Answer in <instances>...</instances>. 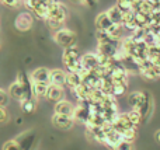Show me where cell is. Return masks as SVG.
<instances>
[{"instance_id": "cell-30", "label": "cell", "mask_w": 160, "mask_h": 150, "mask_svg": "<svg viewBox=\"0 0 160 150\" xmlns=\"http://www.w3.org/2000/svg\"><path fill=\"white\" fill-rule=\"evenodd\" d=\"M72 2H75V3H79V4H80V3H82V0H72Z\"/></svg>"}, {"instance_id": "cell-31", "label": "cell", "mask_w": 160, "mask_h": 150, "mask_svg": "<svg viewBox=\"0 0 160 150\" xmlns=\"http://www.w3.org/2000/svg\"><path fill=\"white\" fill-rule=\"evenodd\" d=\"M152 3H160V0H150Z\"/></svg>"}, {"instance_id": "cell-4", "label": "cell", "mask_w": 160, "mask_h": 150, "mask_svg": "<svg viewBox=\"0 0 160 150\" xmlns=\"http://www.w3.org/2000/svg\"><path fill=\"white\" fill-rule=\"evenodd\" d=\"M32 14L28 13V11H22V13H20L18 16L16 17V21H14V25H16V28L18 31H21V32H24V31H28L31 27H32Z\"/></svg>"}, {"instance_id": "cell-17", "label": "cell", "mask_w": 160, "mask_h": 150, "mask_svg": "<svg viewBox=\"0 0 160 150\" xmlns=\"http://www.w3.org/2000/svg\"><path fill=\"white\" fill-rule=\"evenodd\" d=\"M82 76L79 73H66V84L65 86L69 90H73L76 87H79L82 84Z\"/></svg>"}, {"instance_id": "cell-8", "label": "cell", "mask_w": 160, "mask_h": 150, "mask_svg": "<svg viewBox=\"0 0 160 150\" xmlns=\"http://www.w3.org/2000/svg\"><path fill=\"white\" fill-rule=\"evenodd\" d=\"M88 117H90V114H88V101L87 103H78V105L75 107V112H73L75 121L84 125L87 122Z\"/></svg>"}, {"instance_id": "cell-23", "label": "cell", "mask_w": 160, "mask_h": 150, "mask_svg": "<svg viewBox=\"0 0 160 150\" xmlns=\"http://www.w3.org/2000/svg\"><path fill=\"white\" fill-rule=\"evenodd\" d=\"M136 132H138V129L132 128V129H128V131H125L124 133H122V139L127 140V142H132L136 139Z\"/></svg>"}, {"instance_id": "cell-2", "label": "cell", "mask_w": 160, "mask_h": 150, "mask_svg": "<svg viewBox=\"0 0 160 150\" xmlns=\"http://www.w3.org/2000/svg\"><path fill=\"white\" fill-rule=\"evenodd\" d=\"M80 52L78 46H70L63 49V55H62V60L66 67L68 73H80L83 70V66L80 63Z\"/></svg>"}, {"instance_id": "cell-14", "label": "cell", "mask_w": 160, "mask_h": 150, "mask_svg": "<svg viewBox=\"0 0 160 150\" xmlns=\"http://www.w3.org/2000/svg\"><path fill=\"white\" fill-rule=\"evenodd\" d=\"M112 25V21L110 20L107 11H102L96 17V28L97 31H108Z\"/></svg>"}, {"instance_id": "cell-19", "label": "cell", "mask_w": 160, "mask_h": 150, "mask_svg": "<svg viewBox=\"0 0 160 150\" xmlns=\"http://www.w3.org/2000/svg\"><path fill=\"white\" fill-rule=\"evenodd\" d=\"M128 117H129L131 122H132V125L135 126V128H138L142 123V119H143L141 111H138V109H131V111L128 112Z\"/></svg>"}, {"instance_id": "cell-25", "label": "cell", "mask_w": 160, "mask_h": 150, "mask_svg": "<svg viewBox=\"0 0 160 150\" xmlns=\"http://www.w3.org/2000/svg\"><path fill=\"white\" fill-rule=\"evenodd\" d=\"M115 150H133V143L132 142H127V140H122L121 143L117 145Z\"/></svg>"}, {"instance_id": "cell-26", "label": "cell", "mask_w": 160, "mask_h": 150, "mask_svg": "<svg viewBox=\"0 0 160 150\" xmlns=\"http://www.w3.org/2000/svg\"><path fill=\"white\" fill-rule=\"evenodd\" d=\"M8 103V93L4 91L3 89H0V105L4 107Z\"/></svg>"}, {"instance_id": "cell-16", "label": "cell", "mask_w": 160, "mask_h": 150, "mask_svg": "<svg viewBox=\"0 0 160 150\" xmlns=\"http://www.w3.org/2000/svg\"><path fill=\"white\" fill-rule=\"evenodd\" d=\"M107 14H108V17H110V20L112 21V24L122 25V17H124V14H122V11L117 7V4L111 6V7L107 10Z\"/></svg>"}, {"instance_id": "cell-24", "label": "cell", "mask_w": 160, "mask_h": 150, "mask_svg": "<svg viewBox=\"0 0 160 150\" xmlns=\"http://www.w3.org/2000/svg\"><path fill=\"white\" fill-rule=\"evenodd\" d=\"M3 150H21V149H20L18 142H17L16 139H13V140H8V142L4 143Z\"/></svg>"}, {"instance_id": "cell-11", "label": "cell", "mask_w": 160, "mask_h": 150, "mask_svg": "<svg viewBox=\"0 0 160 150\" xmlns=\"http://www.w3.org/2000/svg\"><path fill=\"white\" fill-rule=\"evenodd\" d=\"M49 84L65 87V84H66V72L62 69H52L49 73Z\"/></svg>"}, {"instance_id": "cell-10", "label": "cell", "mask_w": 160, "mask_h": 150, "mask_svg": "<svg viewBox=\"0 0 160 150\" xmlns=\"http://www.w3.org/2000/svg\"><path fill=\"white\" fill-rule=\"evenodd\" d=\"M146 97V91H133L128 95V104L131 105V109H141L142 104Z\"/></svg>"}, {"instance_id": "cell-7", "label": "cell", "mask_w": 160, "mask_h": 150, "mask_svg": "<svg viewBox=\"0 0 160 150\" xmlns=\"http://www.w3.org/2000/svg\"><path fill=\"white\" fill-rule=\"evenodd\" d=\"M16 140L18 142L21 150H31L32 149V145H34V140H35V132H34L32 129L25 131L24 133L18 135V136L16 138Z\"/></svg>"}, {"instance_id": "cell-21", "label": "cell", "mask_w": 160, "mask_h": 150, "mask_svg": "<svg viewBox=\"0 0 160 150\" xmlns=\"http://www.w3.org/2000/svg\"><path fill=\"white\" fill-rule=\"evenodd\" d=\"M22 108V111L25 112V114H31V112L35 111V107H37V98H30V100H27L25 103L20 104Z\"/></svg>"}, {"instance_id": "cell-28", "label": "cell", "mask_w": 160, "mask_h": 150, "mask_svg": "<svg viewBox=\"0 0 160 150\" xmlns=\"http://www.w3.org/2000/svg\"><path fill=\"white\" fill-rule=\"evenodd\" d=\"M97 3H98V0H82V3H80V4L86 6V7H94Z\"/></svg>"}, {"instance_id": "cell-18", "label": "cell", "mask_w": 160, "mask_h": 150, "mask_svg": "<svg viewBox=\"0 0 160 150\" xmlns=\"http://www.w3.org/2000/svg\"><path fill=\"white\" fill-rule=\"evenodd\" d=\"M32 89H34V95H35V98L47 97L48 89H49V83H34L32 81Z\"/></svg>"}, {"instance_id": "cell-15", "label": "cell", "mask_w": 160, "mask_h": 150, "mask_svg": "<svg viewBox=\"0 0 160 150\" xmlns=\"http://www.w3.org/2000/svg\"><path fill=\"white\" fill-rule=\"evenodd\" d=\"M8 95H10L11 98H14V100L20 101L22 97L25 95V91H24V87L21 86V84L18 83V81H14V83L10 84V87H8Z\"/></svg>"}, {"instance_id": "cell-3", "label": "cell", "mask_w": 160, "mask_h": 150, "mask_svg": "<svg viewBox=\"0 0 160 150\" xmlns=\"http://www.w3.org/2000/svg\"><path fill=\"white\" fill-rule=\"evenodd\" d=\"M53 41H55L59 46L66 49V48H70V46H76L78 35H76L75 31L69 30V28H66V27H62L61 30L53 32Z\"/></svg>"}, {"instance_id": "cell-12", "label": "cell", "mask_w": 160, "mask_h": 150, "mask_svg": "<svg viewBox=\"0 0 160 150\" xmlns=\"http://www.w3.org/2000/svg\"><path fill=\"white\" fill-rule=\"evenodd\" d=\"M49 73L51 70L47 67H37L30 75V77L34 83H49Z\"/></svg>"}, {"instance_id": "cell-20", "label": "cell", "mask_w": 160, "mask_h": 150, "mask_svg": "<svg viewBox=\"0 0 160 150\" xmlns=\"http://www.w3.org/2000/svg\"><path fill=\"white\" fill-rule=\"evenodd\" d=\"M128 90V83H117L112 86V93H111V95H114V97H121V95H124L125 93H127Z\"/></svg>"}, {"instance_id": "cell-6", "label": "cell", "mask_w": 160, "mask_h": 150, "mask_svg": "<svg viewBox=\"0 0 160 150\" xmlns=\"http://www.w3.org/2000/svg\"><path fill=\"white\" fill-rule=\"evenodd\" d=\"M75 118L73 115H61V114H53L52 117V123L59 129H70L73 125H75Z\"/></svg>"}, {"instance_id": "cell-29", "label": "cell", "mask_w": 160, "mask_h": 150, "mask_svg": "<svg viewBox=\"0 0 160 150\" xmlns=\"http://www.w3.org/2000/svg\"><path fill=\"white\" fill-rule=\"evenodd\" d=\"M155 139H156V142H158L159 145H160V129L155 133Z\"/></svg>"}, {"instance_id": "cell-9", "label": "cell", "mask_w": 160, "mask_h": 150, "mask_svg": "<svg viewBox=\"0 0 160 150\" xmlns=\"http://www.w3.org/2000/svg\"><path fill=\"white\" fill-rule=\"evenodd\" d=\"M75 107L70 101L68 100H61L58 103H55V108H53V114H61V115H73L75 112Z\"/></svg>"}, {"instance_id": "cell-32", "label": "cell", "mask_w": 160, "mask_h": 150, "mask_svg": "<svg viewBox=\"0 0 160 150\" xmlns=\"http://www.w3.org/2000/svg\"><path fill=\"white\" fill-rule=\"evenodd\" d=\"M128 2H131V3H132V2H133V0H128Z\"/></svg>"}, {"instance_id": "cell-1", "label": "cell", "mask_w": 160, "mask_h": 150, "mask_svg": "<svg viewBox=\"0 0 160 150\" xmlns=\"http://www.w3.org/2000/svg\"><path fill=\"white\" fill-rule=\"evenodd\" d=\"M66 17H68V8L59 0H55V2H52L49 4V13H48V18L45 20V22H47L48 28H51L55 32V31L61 30L63 27Z\"/></svg>"}, {"instance_id": "cell-13", "label": "cell", "mask_w": 160, "mask_h": 150, "mask_svg": "<svg viewBox=\"0 0 160 150\" xmlns=\"http://www.w3.org/2000/svg\"><path fill=\"white\" fill-rule=\"evenodd\" d=\"M63 95H65V87L49 84V89H48V93H47L48 100L52 101V103H58V101L63 100Z\"/></svg>"}, {"instance_id": "cell-27", "label": "cell", "mask_w": 160, "mask_h": 150, "mask_svg": "<svg viewBox=\"0 0 160 150\" xmlns=\"http://www.w3.org/2000/svg\"><path fill=\"white\" fill-rule=\"evenodd\" d=\"M7 119H8V112H7V109H6V107H2V105H0V123L6 122Z\"/></svg>"}, {"instance_id": "cell-5", "label": "cell", "mask_w": 160, "mask_h": 150, "mask_svg": "<svg viewBox=\"0 0 160 150\" xmlns=\"http://www.w3.org/2000/svg\"><path fill=\"white\" fill-rule=\"evenodd\" d=\"M80 63H82L83 69L88 70V72L96 70L97 67L100 66L98 55H97V52H88V53L82 55V56H80Z\"/></svg>"}, {"instance_id": "cell-22", "label": "cell", "mask_w": 160, "mask_h": 150, "mask_svg": "<svg viewBox=\"0 0 160 150\" xmlns=\"http://www.w3.org/2000/svg\"><path fill=\"white\" fill-rule=\"evenodd\" d=\"M117 7L122 11V14L132 11V3L128 0H117Z\"/></svg>"}]
</instances>
